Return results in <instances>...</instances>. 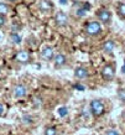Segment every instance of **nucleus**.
I'll return each mask as SVG.
<instances>
[{"mask_svg": "<svg viewBox=\"0 0 125 135\" xmlns=\"http://www.w3.org/2000/svg\"><path fill=\"white\" fill-rule=\"evenodd\" d=\"M90 112L94 117H102L105 112V107L103 104L102 100H98V99H94L90 102Z\"/></svg>", "mask_w": 125, "mask_h": 135, "instance_id": "nucleus-1", "label": "nucleus"}, {"mask_svg": "<svg viewBox=\"0 0 125 135\" xmlns=\"http://www.w3.org/2000/svg\"><path fill=\"white\" fill-rule=\"evenodd\" d=\"M102 31V26L100 22L98 21H90L87 26H85V32L88 33L89 36H97L99 35Z\"/></svg>", "mask_w": 125, "mask_h": 135, "instance_id": "nucleus-2", "label": "nucleus"}, {"mask_svg": "<svg viewBox=\"0 0 125 135\" xmlns=\"http://www.w3.org/2000/svg\"><path fill=\"white\" fill-rule=\"evenodd\" d=\"M115 76V68L113 65H105L102 70V77L104 81H112Z\"/></svg>", "mask_w": 125, "mask_h": 135, "instance_id": "nucleus-3", "label": "nucleus"}, {"mask_svg": "<svg viewBox=\"0 0 125 135\" xmlns=\"http://www.w3.org/2000/svg\"><path fill=\"white\" fill-rule=\"evenodd\" d=\"M97 16L98 19L102 21V22H104V24H109L110 20H112V14L109 10H105V9H102L99 11H97Z\"/></svg>", "mask_w": 125, "mask_h": 135, "instance_id": "nucleus-4", "label": "nucleus"}, {"mask_svg": "<svg viewBox=\"0 0 125 135\" xmlns=\"http://www.w3.org/2000/svg\"><path fill=\"white\" fill-rule=\"evenodd\" d=\"M12 92H14V95L16 98H24L25 95L27 94V88L24 84H16V86L14 87Z\"/></svg>", "mask_w": 125, "mask_h": 135, "instance_id": "nucleus-5", "label": "nucleus"}, {"mask_svg": "<svg viewBox=\"0 0 125 135\" xmlns=\"http://www.w3.org/2000/svg\"><path fill=\"white\" fill-rule=\"evenodd\" d=\"M55 20H56V24L58 26H66V25L68 24V17L66 15L65 12L62 11H58L56 14V16H55Z\"/></svg>", "mask_w": 125, "mask_h": 135, "instance_id": "nucleus-6", "label": "nucleus"}, {"mask_svg": "<svg viewBox=\"0 0 125 135\" xmlns=\"http://www.w3.org/2000/svg\"><path fill=\"white\" fill-rule=\"evenodd\" d=\"M53 9V5L50 0H41L39 3V10L42 12H50Z\"/></svg>", "mask_w": 125, "mask_h": 135, "instance_id": "nucleus-7", "label": "nucleus"}, {"mask_svg": "<svg viewBox=\"0 0 125 135\" xmlns=\"http://www.w3.org/2000/svg\"><path fill=\"white\" fill-rule=\"evenodd\" d=\"M41 56L45 61H51L55 58V51H53L52 47H45L41 52Z\"/></svg>", "mask_w": 125, "mask_h": 135, "instance_id": "nucleus-8", "label": "nucleus"}, {"mask_svg": "<svg viewBox=\"0 0 125 135\" xmlns=\"http://www.w3.org/2000/svg\"><path fill=\"white\" fill-rule=\"evenodd\" d=\"M74 77L78 79H84L88 77V70L84 67H77L74 70Z\"/></svg>", "mask_w": 125, "mask_h": 135, "instance_id": "nucleus-9", "label": "nucleus"}, {"mask_svg": "<svg viewBox=\"0 0 125 135\" xmlns=\"http://www.w3.org/2000/svg\"><path fill=\"white\" fill-rule=\"evenodd\" d=\"M16 60L21 63H27L28 60H30V55L26 51H20V52L16 53Z\"/></svg>", "mask_w": 125, "mask_h": 135, "instance_id": "nucleus-10", "label": "nucleus"}, {"mask_svg": "<svg viewBox=\"0 0 125 135\" xmlns=\"http://www.w3.org/2000/svg\"><path fill=\"white\" fill-rule=\"evenodd\" d=\"M53 60H55V66H56V67H62V66H65L66 62H67L66 56H65V55H62V53L56 55Z\"/></svg>", "mask_w": 125, "mask_h": 135, "instance_id": "nucleus-11", "label": "nucleus"}, {"mask_svg": "<svg viewBox=\"0 0 125 135\" xmlns=\"http://www.w3.org/2000/svg\"><path fill=\"white\" fill-rule=\"evenodd\" d=\"M114 47H115V45H114V42L110 41V40H109V41H105L104 45H103V50H104V52H107V53L113 52Z\"/></svg>", "mask_w": 125, "mask_h": 135, "instance_id": "nucleus-12", "label": "nucleus"}, {"mask_svg": "<svg viewBox=\"0 0 125 135\" xmlns=\"http://www.w3.org/2000/svg\"><path fill=\"white\" fill-rule=\"evenodd\" d=\"M9 11H10V8H9L6 4H4V3H0V15H6V14H9Z\"/></svg>", "mask_w": 125, "mask_h": 135, "instance_id": "nucleus-13", "label": "nucleus"}, {"mask_svg": "<svg viewBox=\"0 0 125 135\" xmlns=\"http://www.w3.org/2000/svg\"><path fill=\"white\" fill-rule=\"evenodd\" d=\"M118 14H119V16L125 19V3H120L119 6H118Z\"/></svg>", "mask_w": 125, "mask_h": 135, "instance_id": "nucleus-14", "label": "nucleus"}, {"mask_svg": "<svg viewBox=\"0 0 125 135\" xmlns=\"http://www.w3.org/2000/svg\"><path fill=\"white\" fill-rule=\"evenodd\" d=\"M57 113H58L60 117H66V115L68 114V109H67V107H61V108H58Z\"/></svg>", "mask_w": 125, "mask_h": 135, "instance_id": "nucleus-15", "label": "nucleus"}, {"mask_svg": "<svg viewBox=\"0 0 125 135\" xmlns=\"http://www.w3.org/2000/svg\"><path fill=\"white\" fill-rule=\"evenodd\" d=\"M45 135H57V129L55 127H50L45 130Z\"/></svg>", "mask_w": 125, "mask_h": 135, "instance_id": "nucleus-16", "label": "nucleus"}, {"mask_svg": "<svg viewBox=\"0 0 125 135\" xmlns=\"http://www.w3.org/2000/svg\"><path fill=\"white\" fill-rule=\"evenodd\" d=\"M11 41L14 42V44H20V42H21L20 35H19V33H16V32L11 33Z\"/></svg>", "mask_w": 125, "mask_h": 135, "instance_id": "nucleus-17", "label": "nucleus"}, {"mask_svg": "<svg viewBox=\"0 0 125 135\" xmlns=\"http://www.w3.org/2000/svg\"><path fill=\"white\" fill-rule=\"evenodd\" d=\"M118 98L120 99L121 102H125V89L121 88V89L118 90Z\"/></svg>", "mask_w": 125, "mask_h": 135, "instance_id": "nucleus-18", "label": "nucleus"}, {"mask_svg": "<svg viewBox=\"0 0 125 135\" xmlns=\"http://www.w3.org/2000/svg\"><path fill=\"white\" fill-rule=\"evenodd\" d=\"M85 12H87V11H85L84 9L81 8V9H78V10L76 11V15L78 17H82V16H84V15H85Z\"/></svg>", "mask_w": 125, "mask_h": 135, "instance_id": "nucleus-19", "label": "nucleus"}, {"mask_svg": "<svg viewBox=\"0 0 125 135\" xmlns=\"http://www.w3.org/2000/svg\"><path fill=\"white\" fill-rule=\"evenodd\" d=\"M33 104H35V107H40L42 104V99L40 97H35L33 98Z\"/></svg>", "mask_w": 125, "mask_h": 135, "instance_id": "nucleus-20", "label": "nucleus"}, {"mask_svg": "<svg viewBox=\"0 0 125 135\" xmlns=\"http://www.w3.org/2000/svg\"><path fill=\"white\" fill-rule=\"evenodd\" d=\"M22 120H24L25 124H32V119H31V117H27V115H26V117L22 118Z\"/></svg>", "mask_w": 125, "mask_h": 135, "instance_id": "nucleus-21", "label": "nucleus"}, {"mask_svg": "<svg viewBox=\"0 0 125 135\" xmlns=\"http://www.w3.org/2000/svg\"><path fill=\"white\" fill-rule=\"evenodd\" d=\"M5 114V107L3 103H0V117H3Z\"/></svg>", "mask_w": 125, "mask_h": 135, "instance_id": "nucleus-22", "label": "nucleus"}, {"mask_svg": "<svg viewBox=\"0 0 125 135\" xmlns=\"http://www.w3.org/2000/svg\"><path fill=\"white\" fill-rule=\"evenodd\" d=\"M107 135H119L117 130H114V129H110V130L107 131Z\"/></svg>", "mask_w": 125, "mask_h": 135, "instance_id": "nucleus-23", "label": "nucleus"}, {"mask_svg": "<svg viewBox=\"0 0 125 135\" xmlns=\"http://www.w3.org/2000/svg\"><path fill=\"white\" fill-rule=\"evenodd\" d=\"M5 22H6V20H5V17L3 16V15H0V27H3L5 25Z\"/></svg>", "mask_w": 125, "mask_h": 135, "instance_id": "nucleus-24", "label": "nucleus"}, {"mask_svg": "<svg viewBox=\"0 0 125 135\" xmlns=\"http://www.w3.org/2000/svg\"><path fill=\"white\" fill-rule=\"evenodd\" d=\"M83 9H84L85 11H88L89 9H90V4H89V3H84V4H83Z\"/></svg>", "mask_w": 125, "mask_h": 135, "instance_id": "nucleus-25", "label": "nucleus"}, {"mask_svg": "<svg viewBox=\"0 0 125 135\" xmlns=\"http://www.w3.org/2000/svg\"><path fill=\"white\" fill-rule=\"evenodd\" d=\"M74 87H76L78 90H84V86H82V84H76Z\"/></svg>", "mask_w": 125, "mask_h": 135, "instance_id": "nucleus-26", "label": "nucleus"}, {"mask_svg": "<svg viewBox=\"0 0 125 135\" xmlns=\"http://www.w3.org/2000/svg\"><path fill=\"white\" fill-rule=\"evenodd\" d=\"M58 3H60L61 5H66L68 3V0H58Z\"/></svg>", "mask_w": 125, "mask_h": 135, "instance_id": "nucleus-27", "label": "nucleus"}, {"mask_svg": "<svg viewBox=\"0 0 125 135\" xmlns=\"http://www.w3.org/2000/svg\"><path fill=\"white\" fill-rule=\"evenodd\" d=\"M121 73H125V63L123 65V67H121Z\"/></svg>", "mask_w": 125, "mask_h": 135, "instance_id": "nucleus-28", "label": "nucleus"}, {"mask_svg": "<svg viewBox=\"0 0 125 135\" xmlns=\"http://www.w3.org/2000/svg\"><path fill=\"white\" fill-rule=\"evenodd\" d=\"M123 117H124V118H125V110L123 112Z\"/></svg>", "mask_w": 125, "mask_h": 135, "instance_id": "nucleus-29", "label": "nucleus"}, {"mask_svg": "<svg viewBox=\"0 0 125 135\" xmlns=\"http://www.w3.org/2000/svg\"><path fill=\"white\" fill-rule=\"evenodd\" d=\"M8 1H11V3H12V1H16V0H8Z\"/></svg>", "mask_w": 125, "mask_h": 135, "instance_id": "nucleus-30", "label": "nucleus"}]
</instances>
